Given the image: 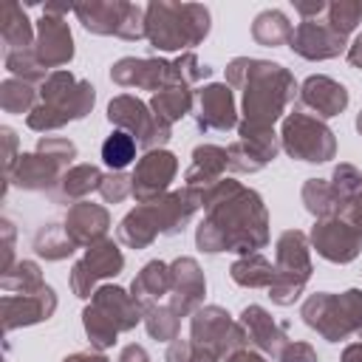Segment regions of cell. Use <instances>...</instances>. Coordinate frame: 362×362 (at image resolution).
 <instances>
[{
  "instance_id": "cell-49",
  "label": "cell",
  "mask_w": 362,
  "mask_h": 362,
  "mask_svg": "<svg viewBox=\"0 0 362 362\" xmlns=\"http://www.w3.org/2000/svg\"><path fill=\"white\" fill-rule=\"evenodd\" d=\"M164 362H192V339H173L164 354Z\"/></svg>"
},
{
  "instance_id": "cell-36",
  "label": "cell",
  "mask_w": 362,
  "mask_h": 362,
  "mask_svg": "<svg viewBox=\"0 0 362 362\" xmlns=\"http://www.w3.org/2000/svg\"><path fill=\"white\" fill-rule=\"evenodd\" d=\"M0 286L8 294L11 291H17V294H34V291H40L45 286V280H42V272H40V266L34 260H17L8 272H3Z\"/></svg>"
},
{
  "instance_id": "cell-12",
  "label": "cell",
  "mask_w": 362,
  "mask_h": 362,
  "mask_svg": "<svg viewBox=\"0 0 362 362\" xmlns=\"http://www.w3.org/2000/svg\"><path fill=\"white\" fill-rule=\"evenodd\" d=\"M178 173V158L170 150H150L139 158L136 170L130 173L133 178V198L139 204H150L158 201L161 195H167L170 181Z\"/></svg>"
},
{
  "instance_id": "cell-46",
  "label": "cell",
  "mask_w": 362,
  "mask_h": 362,
  "mask_svg": "<svg viewBox=\"0 0 362 362\" xmlns=\"http://www.w3.org/2000/svg\"><path fill=\"white\" fill-rule=\"evenodd\" d=\"M99 195L107 204H119L127 195H133V178L124 175V173H107L105 181H102V187H99Z\"/></svg>"
},
{
  "instance_id": "cell-42",
  "label": "cell",
  "mask_w": 362,
  "mask_h": 362,
  "mask_svg": "<svg viewBox=\"0 0 362 362\" xmlns=\"http://www.w3.org/2000/svg\"><path fill=\"white\" fill-rule=\"evenodd\" d=\"M82 322H85L88 339H90V345H93L96 351H105V348L116 345L119 331H116V325H113L102 311H96L93 305H88V308L82 311Z\"/></svg>"
},
{
  "instance_id": "cell-41",
  "label": "cell",
  "mask_w": 362,
  "mask_h": 362,
  "mask_svg": "<svg viewBox=\"0 0 362 362\" xmlns=\"http://www.w3.org/2000/svg\"><path fill=\"white\" fill-rule=\"evenodd\" d=\"M359 20H362V3H359V0H334V3H328L325 23H328L339 37L348 40V34L359 25Z\"/></svg>"
},
{
  "instance_id": "cell-38",
  "label": "cell",
  "mask_w": 362,
  "mask_h": 362,
  "mask_svg": "<svg viewBox=\"0 0 362 362\" xmlns=\"http://www.w3.org/2000/svg\"><path fill=\"white\" fill-rule=\"evenodd\" d=\"M6 71L14 76V79H23L28 85L34 82H45L48 79V68L34 57V48H25V51H6Z\"/></svg>"
},
{
  "instance_id": "cell-10",
  "label": "cell",
  "mask_w": 362,
  "mask_h": 362,
  "mask_svg": "<svg viewBox=\"0 0 362 362\" xmlns=\"http://www.w3.org/2000/svg\"><path fill=\"white\" fill-rule=\"evenodd\" d=\"M280 150V141L274 136V127H257L249 122L238 124V141L226 147L229 153V170L232 173H257L269 161H274Z\"/></svg>"
},
{
  "instance_id": "cell-28",
  "label": "cell",
  "mask_w": 362,
  "mask_h": 362,
  "mask_svg": "<svg viewBox=\"0 0 362 362\" xmlns=\"http://www.w3.org/2000/svg\"><path fill=\"white\" fill-rule=\"evenodd\" d=\"M116 238L127 249H147L158 238V226H156V218L150 212V204H139L136 209H130L122 218V223L116 229Z\"/></svg>"
},
{
  "instance_id": "cell-24",
  "label": "cell",
  "mask_w": 362,
  "mask_h": 362,
  "mask_svg": "<svg viewBox=\"0 0 362 362\" xmlns=\"http://www.w3.org/2000/svg\"><path fill=\"white\" fill-rule=\"evenodd\" d=\"M65 232L76 246H93L99 240H105L107 229H110V215L105 206L90 204V201H79L68 209L65 215Z\"/></svg>"
},
{
  "instance_id": "cell-21",
  "label": "cell",
  "mask_w": 362,
  "mask_h": 362,
  "mask_svg": "<svg viewBox=\"0 0 362 362\" xmlns=\"http://www.w3.org/2000/svg\"><path fill=\"white\" fill-rule=\"evenodd\" d=\"M249 337V342L266 354L269 359H277L283 354V348L288 345V334H286V325H280L263 305H246L240 311V320H238Z\"/></svg>"
},
{
  "instance_id": "cell-40",
  "label": "cell",
  "mask_w": 362,
  "mask_h": 362,
  "mask_svg": "<svg viewBox=\"0 0 362 362\" xmlns=\"http://www.w3.org/2000/svg\"><path fill=\"white\" fill-rule=\"evenodd\" d=\"M144 328L153 339H161V342H173L178 339V328H181V317L170 308V305H150L144 311Z\"/></svg>"
},
{
  "instance_id": "cell-17",
  "label": "cell",
  "mask_w": 362,
  "mask_h": 362,
  "mask_svg": "<svg viewBox=\"0 0 362 362\" xmlns=\"http://www.w3.org/2000/svg\"><path fill=\"white\" fill-rule=\"evenodd\" d=\"M170 269H173V291L167 305L178 317H192L204 303V291H206L204 272L195 257H175Z\"/></svg>"
},
{
  "instance_id": "cell-7",
  "label": "cell",
  "mask_w": 362,
  "mask_h": 362,
  "mask_svg": "<svg viewBox=\"0 0 362 362\" xmlns=\"http://www.w3.org/2000/svg\"><path fill=\"white\" fill-rule=\"evenodd\" d=\"M280 144L291 158L308 161V164H320L337 156L334 130L322 119H314L308 113H288L283 119Z\"/></svg>"
},
{
  "instance_id": "cell-2",
  "label": "cell",
  "mask_w": 362,
  "mask_h": 362,
  "mask_svg": "<svg viewBox=\"0 0 362 362\" xmlns=\"http://www.w3.org/2000/svg\"><path fill=\"white\" fill-rule=\"evenodd\" d=\"M226 85L240 90L243 122L257 127H274L286 105L300 93L288 68L255 57H235L226 65Z\"/></svg>"
},
{
  "instance_id": "cell-37",
  "label": "cell",
  "mask_w": 362,
  "mask_h": 362,
  "mask_svg": "<svg viewBox=\"0 0 362 362\" xmlns=\"http://www.w3.org/2000/svg\"><path fill=\"white\" fill-rule=\"evenodd\" d=\"M136 147L139 141L124 133V130H113L105 141H102V161L113 170V173H122L133 158H136Z\"/></svg>"
},
{
  "instance_id": "cell-47",
  "label": "cell",
  "mask_w": 362,
  "mask_h": 362,
  "mask_svg": "<svg viewBox=\"0 0 362 362\" xmlns=\"http://www.w3.org/2000/svg\"><path fill=\"white\" fill-rule=\"evenodd\" d=\"M339 300H342V308H345V317L351 322L354 337L362 339V291L359 288H348V291L339 294Z\"/></svg>"
},
{
  "instance_id": "cell-5",
  "label": "cell",
  "mask_w": 362,
  "mask_h": 362,
  "mask_svg": "<svg viewBox=\"0 0 362 362\" xmlns=\"http://www.w3.org/2000/svg\"><path fill=\"white\" fill-rule=\"evenodd\" d=\"M274 283L269 286V297L277 305H294V300H300L314 266H311V255H308V238L300 229H286L277 238L274 246Z\"/></svg>"
},
{
  "instance_id": "cell-8",
  "label": "cell",
  "mask_w": 362,
  "mask_h": 362,
  "mask_svg": "<svg viewBox=\"0 0 362 362\" xmlns=\"http://www.w3.org/2000/svg\"><path fill=\"white\" fill-rule=\"evenodd\" d=\"M189 339L198 348L215 351L221 359L249 345V337L238 320L221 305H201L189 320Z\"/></svg>"
},
{
  "instance_id": "cell-27",
  "label": "cell",
  "mask_w": 362,
  "mask_h": 362,
  "mask_svg": "<svg viewBox=\"0 0 362 362\" xmlns=\"http://www.w3.org/2000/svg\"><path fill=\"white\" fill-rule=\"evenodd\" d=\"M173 291V269L170 263L161 260H150L130 283V294L144 305V311L150 305H158L161 297H170Z\"/></svg>"
},
{
  "instance_id": "cell-15",
  "label": "cell",
  "mask_w": 362,
  "mask_h": 362,
  "mask_svg": "<svg viewBox=\"0 0 362 362\" xmlns=\"http://www.w3.org/2000/svg\"><path fill=\"white\" fill-rule=\"evenodd\" d=\"M288 48L303 57V59H334L339 54L348 51V40L339 37L328 23H320V20H300V25L294 28L291 40H288Z\"/></svg>"
},
{
  "instance_id": "cell-11",
  "label": "cell",
  "mask_w": 362,
  "mask_h": 362,
  "mask_svg": "<svg viewBox=\"0 0 362 362\" xmlns=\"http://www.w3.org/2000/svg\"><path fill=\"white\" fill-rule=\"evenodd\" d=\"M110 79L119 88H141V90H153V93H158L167 85H178L173 62H167L161 57H122L110 68Z\"/></svg>"
},
{
  "instance_id": "cell-9",
  "label": "cell",
  "mask_w": 362,
  "mask_h": 362,
  "mask_svg": "<svg viewBox=\"0 0 362 362\" xmlns=\"http://www.w3.org/2000/svg\"><path fill=\"white\" fill-rule=\"evenodd\" d=\"M122 269H124V255H122L119 243L105 238V240L88 246L82 260L74 263V269H71V291L85 300V297H90L96 291L99 280L116 277Z\"/></svg>"
},
{
  "instance_id": "cell-3",
  "label": "cell",
  "mask_w": 362,
  "mask_h": 362,
  "mask_svg": "<svg viewBox=\"0 0 362 362\" xmlns=\"http://www.w3.org/2000/svg\"><path fill=\"white\" fill-rule=\"evenodd\" d=\"M96 102V88L85 79H76L71 71H51L40 85V105L25 116V124L37 133L59 130L68 122L85 119Z\"/></svg>"
},
{
  "instance_id": "cell-31",
  "label": "cell",
  "mask_w": 362,
  "mask_h": 362,
  "mask_svg": "<svg viewBox=\"0 0 362 362\" xmlns=\"http://www.w3.org/2000/svg\"><path fill=\"white\" fill-rule=\"evenodd\" d=\"M0 37H3L6 51H25V48L34 45L37 31H34V25H31V20L25 17V11H23L20 3H8V6L3 8Z\"/></svg>"
},
{
  "instance_id": "cell-34",
  "label": "cell",
  "mask_w": 362,
  "mask_h": 362,
  "mask_svg": "<svg viewBox=\"0 0 362 362\" xmlns=\"http://www.w3.org/2000/svg\"><path fill=\"white\" fill-rule=\"evenodd\" d=\"M294 34V25L288 23V17L280 11V8H266L255 17L252 23V37L257 45H266V48H277V45H288Z\"/></svg>"
},
{
  "instance_id": "cell-33",
  "label": "cell",
  "mask_w": 362,
  "mask_h": 362,
  "mask_svg": "<svg viewBox=\"0 0 362 362\" xmlns=\"http://www.w3.org/2000/svg\"><path fill=\"white\" fill-rule=\"evenodd\" d=\"M229 277H232L238 286H243V288H269V286L274 283L277 272H274V266H272L260 252H255V255L238 257V260L229 266Z\"/></svg>"
},
{
  "instance_id": "cell-4",
  "label": "cell",
  "mask_w": 362,
  "mask_h": 362,
  "mask_svg": "<svg viewBox=\"0 0 362 362\" xmlns=\"http://www.w3.org/2000/svg\"><path fill=\"white\" fill-rule=\"evenodd\" d=\"M147 40L156 51H181L209 34V8L201 3H147Z\"/></svg>"
},
{
  "instance_id": "cell-56",
  "label": "cell",
  "mask_w": 362,
  "mask_h": 362,
  "mask_svg": "<svg viewBox=\"0 0 362 362\" xmlns=\"http://www.w3.org/2000/svg\"><path fill=\"white\" fill-rule=\"evenodd\" d=\"M223 362H266L257 351H249V348H240V351H235V354H229Z\"/></svg>"
},
{
  "instance_id": "cell-53",
  "label": "cell",
  "mask_w": 362,
  "mask_h": 362,
  "mask_svg": "<svg viewBox=\"0 0 362 362\" xmlns=\"http://www.w3.org/2000/svg\"><path fill=\"white\" fill-rule=\"evenodd\" d=\"M119 362H150V356H147V351H144L141 345L130 342V345H124V348H122Z\"/></svg>"
},
{
  "instance_id": "cell-30",
  "label": "cell",
  "mask_w": 362,
  "mask_h": 362,
  "mask_svg": "<svg viewBox=\"0 0 362 362\" xmlns=\"http://www.w3.org/2000/svg\"><path fill=\"white\" fill-rule=\"evenodd\" d=\"M105 181V173L96 164H74L59 178V198L65 201H85L90 192H96Z\"/></svg>"
},
{
  "instance_id": "cell-48",
  "label": "cell",
  "mask_w": 362,
  "mask_h": 362,
  "mask_svg": "<svg viewBox=\"0 0 362 362\" xmlns=\"http://www.w3.org/2000/svg\"><path fill=\"white\" fill-rule=\"evenodd\" d=\"M274 362H317V351L308 342H288Z\"/></svg>"
},
{
  "instance_id": "cell-25",
  "label": "cell",
  "mask_w": 362,
  "mask_h": 362,
  "mask_svg": "<svg viewBox=\"0 0 362 362\" xmlns=\"http://www.w3.org/2000/svg\"><path fill=\"white\" fill-rule=\"evenodd\" d=\"M130 6L133 3H124V0H90V3H76L74 14L79 17L85 31H90V34L122 37L127 14H130Z\"/></svg>"
},
{
  "instance_id": "cell-39",
  "label": "cell",
  "mask_w": 362,
  "mask_h": 362,
  "mask_svg": "<svg viewBox=\"0 0 362 362\" xmlns=\"http://www.w3.org/2000/svg\"><path fill=\"white\" fill-rule=\"evenodd\" d=\"M37 105V90L28 82L11 76L0 85V107L6 113H31Z\"/></svg>"
},
{
  "instance_id": "cell-22",
  "label": "cell",
  "mask_w": 362,
  "mask_h": 362,
  "mask_svg": "<svg viewBox=\"0 0 362 362\" xmlns=\"http://www.w3.org/2000/svg\"><path fill=\"white\" fill-rule=\"evenodd\" d=\"M90 305L96 311H102L116 325L119 334L122 331H133L139 322H144V305L133 294L119 288V286H99L90 294Z\"/></svg>"
},
{
  "instance_id": "cell-18",
  "label": "cell",
  "mask_w": 362,
  "mask_h": 362,
  "mask_svg": "<svg viewBox=\"0 0 362 362\" xmlns=\"http://www.w3.org/2000/svg\"><path fill=\"white\" fill-rule=\"evenodd\" d=\"M34 57L45 68L68 65L74 59V37L65 23V17L57 14H42L37 20V40H34Z\"/></svg>"
},
{
  "instance_id": "cell-20",
  "label": "cell",
  "mask_w": 362,
  "mask_h": 362,
  "mask_svg": "<svg viewBox=\"0 0 362 362\" xmlns=\"http://www.w3.org/2000/svg\"><path fill=\"white\" fill-rule=\"evenodd\" d=\"M300 105L308 107L314 113V119H331V116H339L345 107H348V88L331 76H322V74H314L308 76L303 85H300Z\"/></svg>"
},
{
  "instance_id": "cell-1",
  "label": "cell",
  "mask_w": 362,
  "mask_h": 362,
  "mask_svg": "<svg viewBox=\"0 0 362 362\" xmlns=\"http://www.w3.org/2000/svg\"><path fill=\"white\" fill-rule=\"evenodd\" d=\"M269 243V212L263 198L235 178H221L204 192V221L195 229L201 252L255 255Z\"/></svg>"
},
{
  "instance_id": "cell-29",
  "label": "cell",
  "mask_w": 362,
  "mask_h": 362,
  "mask_svg": "<svg viewBox=\"0 0 362 362\" xmlns=\"http://www.w3.org/2000/svg\"><path fill=\"white\" fill-rule=\"evenodd\" d=\"M303 204L317 221L339 218L345 209V201L339 198V192L331 187V181H322V178H308L303 184Z\"/></svg>"
},
{
  "instance_id": "cell-13",
  "label": "cell",
  "mask_w": 362,
  "mask_h": 362,
  "mask_svg": "<svg viewBox=\"0 0 362 362\" xmlns=\"http://www.w3.org/2000/svg\"><path fill=\"white\" fill-rule=\"evenodd\" d=\"M308 243L331 263H351L362 249V235L345 218H325L311 226Z\"/></svg>"
},
{
  "instance_id": "cell-26",
  "label": "cell",
  "mask_w": 362,
  "mask_h": 362,
  "mask_svg": "<svg viewBox=\"0 0 362 362\" xmlns=\"http://www.w3.org/2000/svg\"><path fill=\"white\" fill-rule=\"evenodd\" d=\"M226 170H229V153H226V147L198 144L192 150V164L184 173V187H192V189L206 192L212 184H218L223 178Z\"/></svg>"
},
{
  "instance_id": "cell-19",
  "label": "cell",
  "mask_w": 362,
  "mask_h": 362,
  "mask_svg": "<svg viewBox=\"0 0 362 362\" xmlns=\"http://www.w3.org/2000/svg\"><path fill=\"white\" fill-rule=\"evenodd\" d=\"M57 311V294L51 286H42L34 294H3V328L14 331L48 320Z\"/></svg>"
},
{
  "instance_id": "cell-14",
  "label": "cell",
  "mask_w": 362,
  "mask_h": 362,
  "mask_svg": "<svg viewBox=\"0 0 362 362\" xmlns=\"http://www.w3.org/2000/svg\"><path fill=\"white\" fill-rule=\"evenodd\" d=\"M300 317H303V322H305L308 328H314V331H317L322 339H328V342H342V339L354 337L339 294H331V291H317V294H311V297L303 303Z\"/></svg>"
},
{
  "instance_id": "cell-43",
  "label": "cell",
  "mask_w": 362,
  "mask_h": 362,
  "mask_svg": "<svg viewBox=\"0 0 362 362\" xmlns=\"http://www.w3.org/2000/svg\"><path fill=\"white\" fill-rule=\"evenodd\" d=\"M173 71H175V82L178 85H195V82H201V79H206L209 74H212V68L209 65H201V59L192 54V51H184L175 62H173Z\"/></svg>"
},
{
  "instance_id": "cell-32",
  "label": "cell",
  "mask_w": 362,
  "mask_h": 362,
  "mask_svg": "<svg viewBox=\"0 0 362 362\" xmlns=\"http://www.w3.org/2000/svg\"><path fill=\"white\" fill-rule=\"evenodd\" d=\"M192 102H195V96L187 85H167L158 93H153L150 110L156 113V119H161L167 124H175L178 119H184L192 110Z\"/></svg>"
},
{
  "instance_id": "cell-59",
  "label": "cell",
  "mask_w": 362,
  "mask_h": 362,
  "mask_svg": "<svg viewBox=\"0 0 362 362\" xmlns=\"http://www.w3.org/2000/svg\"><path fill=\"white\" fill-rule=\"evenodd\" d=\"M356 130L362 133V110H359V116H356Z\"/></svg>"
},
{
  "instance_id": "cell-35",
  "label": "cell",
  "mask_w": 362,
  "mask_h": 362,
  "mask_svg": "<svg viewBox=\"0 0 362 362\" xmlns=\"http://www.w3.org/2000/svg\"><path fill=\"white\" fill-rule=\"evenodd\" d=\"M34 249H37V255L45 257V260H65V257H71L74 249H79V246L68 238L65 226L51 223V226H42V229L34 235Z\"/></svg>"
},
{
  "instance_id": "cell-51",
  "label": "cell",
  "mask_w": 362,
  "mask_h": 362,
  "mask_svg": "<svg viewBox=\"0 0 362 362\" xmlns=\"http://www.w3.org/2000/svg\"><path fill=\"white\" fill-rule=\"evenodd\" d=\"M339 218H345L359 235H362V192L359 195H354L348 204H345V209H342V215Z\"/></svg>"
},
{
  "instance_id": "cell-16",
  "label": "cell",
  "mask_w": 362,
  "mask_h": 362,
  "mask_svg": "<svg viewBox=\"0 0 362 362\" xmlns=\"http://www.w3.org/2000/svg\"><path fill=\"white\" fill-rule=\"evenodd\" d=\"M195 122L204 133H226L238 124V107H235V93L223 82L204 85L198 90V113Z\"/></svg>"
},
{
  "instance_id": "cell-45",
  "label": "cell",
  "mask_w": 362,
  "mask_h": 362,
  "mask_svg": "<svg viewBox=\"0 0 362 362\" xmlns=\"http://www.w3.org/2000/svg\"><path fill=\"white\" fill-rule=\"evenodd\" d=\"M331 187L339 192V198L348 204L354 195L362 192V173L354 164H337L334 175H331Z\"/></svg>"
},
{
  "instance_id": "cell-58",
  "label": "cell",
  "mask_w": 362,
  "mask_h": 362,
  "mask_svg": "<svg viewBox=\"0 0 362 362\" xmlns=\"http://www.w3.org/2000/svg\"><path fill=\"white\" fill-rule=\"evenodd\" d=\"M339 362H362V342H351L342 351V359Z\"/></svg>"
},
{
  "instance_id": "cell-50",
  "label": "cell",
  "mask_w": 362,
  "mask_h": 362,
  "mask_svg": "<svg viewBox=\"0 0 362 362\" xmlns=\"http://www.w3.org/2000/svg\"><path fill=\"white\" fill-rule=\"evenodd\" d=\"M294 11L303 20H317L320 14L328 11V3H322V0H294Z\"/></svg>"
},
{
  "instance_id": "cell-23",
  "label": "cell",
  "mask_w": 362,
  "mask_h": 362,
  "mask_svg": "<svg viewBox=\"0 0 362 362\" xmlns=\"http://www.w3.org/2000/svg\"><path fill=\"white\" fill-rule=\"evenodd\" d=\"M62 167L57 161H51L45 153L34 150V153H20L14 167L6 170V181L20 187V189H51L54 184H59L62 178Z\"/></svg>"
},
{
  "instance_id": "cell-55",
  "label": "cell",
  "mask_w": 362,
  "mask_h": 362,
  "mask_svg": "<svg viewBox=\"0 0 362 362\" xmlns=\"http://www.w3.org/2000/svg\"><path fill=\"white\" fill-rule=\"evenodd\" d=\"M345 57H348V62H351L354 68H362V34H356L354 42H348Z\"/></svg>"
},
{
  "instance_id": "cell-44",
  "label": "cell",
  "mask_w": 362,
  "mask_h": 362,
  "mask_svg": "<svg viewBox=\"0 0 362 362\" xmlns=\"http://www.w3.org/2000/svg\"><path fill=\"white\" fill-rule=\"evenodd\" d=\"M37 150L45 153L51 161H57L62 170H68V164L76 158V144L71 139H62V136H42L37 141Z\"/></svg>"
},
{
  "instance_id": "cell-52",
  "label": "cell",
  "mask_w": 362,
  "mask_h": 362,
  "mask_svg": "<svg viewBox=\"0 0 362 362\" xmlns=\"http://www.w3.org/2000/svg\"><path fill=\"white\" fill-rule=\"evenodd\" d=\"M11 257H14V226H11V221H3V266H0V272H8L14 266Z\"/></svg>"
},
{
  "instance_id": "cell-6",
  "label": "cell",
  "mask_w": 362,
  "mask_h": 362,
  "mask_svg": "<svg viewBox=\"0 0 362 362\" xmlns=\"http://www.w3.org/2000/svg\"><path fill=\"white\" fill-rule=\"evenodd\" d=\"M107 122L116 130L130 133L144 153L164 150V144L170 141V133H173V124L156 119V113L150 110V105H144L141 99H136L130 93H119L116 99H110V105H107Z\"/></svg>"
},
{
  "instance_id": "cell-57",
  "label": "cell",
  "mask_w": 362,
  "mask_h": 362,
  "mask_svg": "<svg viewBox=\"0 0 362 362\" xmlns=\"http://www.w3.org/2000/svg\"><path fill=\"white\" fill-rule=\"evenodd\" d=\"M62 362H110L105 354H71V356H65Z\"/></svg>"
},
{
  "instance_id": "cell-54",
  "label": "cell",
  "mask_w": 362,
  "mask_h": 362,
  "mask_svg": "<svg viewBox=\"0 0 362 362\" xmlns=\"http://www.w3.org/2000/svg\"><path fill=\"white\" fill-rule=\"evenodd\" d=\"M0 133H3V139H6V170H11V167H14V161H17V156H14L17 136H14V130H11V127H0Z\"/></svg>"
}]
</instances>
